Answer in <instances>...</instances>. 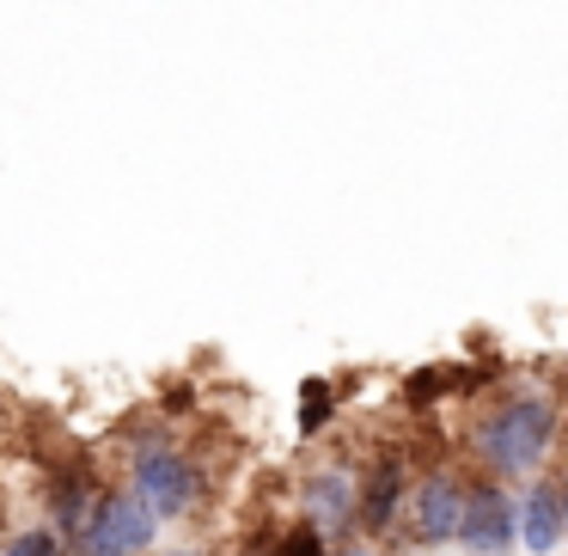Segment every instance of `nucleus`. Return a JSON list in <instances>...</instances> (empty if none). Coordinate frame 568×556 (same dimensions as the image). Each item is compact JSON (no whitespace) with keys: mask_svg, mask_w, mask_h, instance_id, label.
<instances>
[{"mask_svg":"<svg viewBox=\"0 0 568 556\" xmlns=\"http://www.w3.org/2000/svg\"><path fill=\"white\" fill-rule=\"evenodd\" d=\"M306 519L324 532H343L361 519V477L348 465H324L306 477Z\"/></svg>","mask_w":568,"mask_h":556,"instance_id":"obj_6","label":"nucleus"},{"mask_svg":"<svg viewBox=\"0 0 568 556\" xmlns=\"http://www.w3.org/2000/svg\"><path fill=\"white\" fill-rule=\"evenodd\" d=\"M458 544H465L470 556H501L519 544V507L507 502L501 483H477L465 502V526H458Z\"/></svg>","mask_w":568,"mask_h":556,"instance_id":"obj_3","label":"nucleus"},{"mask_svg":"<svg viewBox=\"0 0 568 556\" xmlns=\"http://www.w3.org/2000/svg\"><path fill=\"white\" fill-rule=\"evenodd\" d=\"M178 556H202V550H178Z\"/></svg>","mask_w":568,"mask_h":556,"instance_id":"obj_12","label":"nucleus"},{"mask_svg":"<svg viewBox=\"0 0 568 556\" xmlns=\"http://www.w3.org/2000/svg\"><path fill=\"white\" fill-rule=\"evenodd\" d=\"M465 502H470V489H465V477L458 471H428V477L416 483V538L422 544H446V538H458V526H465Z\"/></svg>","mask_w":568,"mask_h":556,"instance_id":"obj_5","label":"nucleus"},{"mask_svg":"<svg viewBox=\"0 0 568 556\" xmlns=\"http://www.w3.org/2000/svg\"><path fill=\"white\" fill-rule=\"evenodd\" d=\"M7 556H55V532H26L7 544Z\"/></svg>","mask_w":568,"mask_h":556,"instance_id":"obj_10","label":"nucleus"},{"mask_svg":"<svg viewBox=\"0 0 568 556\" xmlns=\"http://www.w3.org/2000/svg\"><path fill=\"white\" fill-rule=\"evenodd\" d=\"M397 495H404V458L385 453L379 465L367 471V483H361V526H367V532H392Z\"/></svg>","mask_w":568,"mask_h":556,"instance_id":"obj_8","label":"nucleus"},{"mask_svg":"<svg viewBox=\"0 0 568 556\" xmlns=\"http://www.w3.org/2000/svg\"><path fill=\"white\" fill-rule=\"evenodd\" d=\"M135 489L153 502V514L160 519H178V514H190L196 507V465H184L178 453H165V446H141V458H135Z\"/></svg>","mask_w":568,"mask_h":556,"instance_id":"obj_4","label":"nucleus"},{"mask_svg":"<svg viewBox=\"0 0 568 556\" xmlns=\"http://www.w3.org/2000/svg\"><path fill=\"white\" fill-rule=\"evenodd\" d=\"M343 556H367V550H343Z\"/></svg>","mask_w":568,"mask_h":556,"instance_id":"obj_11","label":"nucleus"},{"mask_svg":"<svg viewBox=\"0 0 568 556\" xmlns=\"http://www.w3.org/2000/svg\"><path fill=\"white\" fill-rule=\"evenodd\" d=\"M153 526H160V514H153L148 495L141 489H111V495H99V507H92L74 556H135V550L153 544Z\"/></svg>","mask_w":568,"mask_h":556,"instance_id":"obj_2","label":"nucleus"},{"mask_svg":"<svg viewBox=\"0 0 568 556\" xmlns=\"http://www.w3.org/2000/svg\"><path fill=\"white\" fill-rule=\"evenodd\" d=\"M556 441V410L550 397H507L501 410L477 422V458L495 477H526Z\"/></svg>","mask_w":568,"mask_h":556,"instance_id":"obj_1","label":"nucleus"},{"mask_svg":"<svg viewBox=\"0 0 568 556\" xmlns=\"http://www.w3.org/2000/svg\"><path fill=\"white\" fill-rule=\"evenodd\" d=\"M568 532V502L556 483H531L526 507H519V544H526L531 556H550L556 544H562Z\"/></svg>","mask_w":568,"mask_h":556,"instance_id":"obj_7","label":"nucleus"},{"mask_svg":"<svg viewBox=\"0 0 568 556\" xmlns=\"http://www.w3.org/2000/svg\"><path fill=\"white\" fill-rule=\"evenodd\" d=\"M331 410H336V397H331V385H324V380L300 385V434H318L324 422H331Z\"/></svg>","mask_w":568,"mask_h":556,"instance_id":"obj_9","label":"nucleus"},{"mask_svg":"<svg viewBox=\"0 0 568 556\" xmlns=\"http://www.w3.org/2000/svg\"><path fill=\"white\" fill-rule=\"evenodd\" d=\"M562 502H568V489H562Z\"/></svg>","mask_w":568,"mask_h":556,"instance_id":"obj_13","label":"nucleus"}]
</instances>
